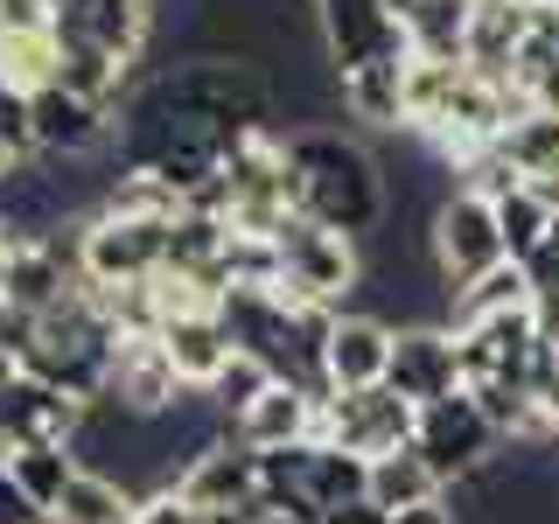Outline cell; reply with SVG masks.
Returning <instances> with one entry per match:
<instances>
[{
  "instance_id": "cell-4",
  "label": "cell",
  "mask_w": 559,
  "mask_h": 524,
  "mask_svg": "<svg viewBox=\"0 0 559 524\" xmlns=\"http://www.w3.org/2000/svg\"><path fill=\"white\" fill-rule=\"evenodd\" d=\"M433 266H441L448 294H462V287H476V279H489L497 266H511L503 231H497V203L468 196V189H448V196L433 203Z\"/></svg>"
},
{
  "instance_id": "cell-2",
  "label": "cell",
  "mask_w": 559,
  "mask_h": 524,
  "mask_svg": "<svg viewBox=\"0 0 559 524\" xmlns=\"http://www.w3.org/2000/svg\"><path fill=\"white\" fill-rule=\"evenodd\" d=\"M357 245H349L343 231H322L314 217H294L287 231H280V301H294V308H336L357 294Z\"/></svg>"
},
{
  "instance_id": "cell-9",
  "label": "cell",
  "mask_w": 559,
  "mask_h": 524,
  "mask_svg": "<svg viewBox=\"0 0 559 524\" xmlns=\"http://www.w3.org/2000/svg\"><path fill=\"white\" fill-rule=\"evenodd\" d=\"M98 406H119V413H133V419H162V413L182 406V378H175L162 336H119Z\"/></svg>"
},
{
  "instance_id": "cell-24",
  "label": "cell",
  "mask_w": 559,
  "mask_h": 524,
  "mask_svg": "<svg viewBox=\"0 0 559 524\" xmlns=\"http://www.w3.org/2000/svg\"><path fill=\"white\" fill-rule=\"evenodd\" d=\"M0 140H8V147H28V98L14 92L8 78H0ZM35 154V147H28Z\"/></svg>"
},
{
  "instance_id": "cell-16",
  "label": "cell",
  "mask_w": 559,
  "mask_h": 524,
  "mask_svg": "<svg viewBox=\"0 0 559 524\" xmlns=\"http://www.w3.org/2000/svg\"><path fill=\"white\" fill-rule=\"evenodd\" d=\"M433 497H448V483L427 468L419 448H399V454H378V462H371V511L378 517H399V511L433 503Z\"/></svg>"
},
{
  "instance_id": "cell-19",
  "label": "cell",
  "mask_w": 559,
  "mask_h": 524,
  "mask_svg": "<svg viewBox=\"0 0 559 524\" xmlns=\"http://www.w3.org/2000/svg\"><path fill=\"white\" fill-rule=\"evenodd\" d=\"M552 224H559V210L538 196L532 182L511 189V196L497 203V231H503V252H511V266H532L538 252L552 245Z\"/></svg>"
},
{
  "instance_id": "cell-25",
  "label": "cell",
  "mask_w": 559,
  "mask_h": 524,
  "mask_svg": "<svg viewBox=\"0 0 559 524\" xmlns=\"http://www.w3.org/2000/svg\"><path fill=\"white\" fill-rule=\"evenodd\" d=\"M43 517H49V511H43V503H35V497H28V489H22V483H14V476H8V468H0V524H43Z\"/></svg>"
},
{
  "instance_id": "cell-5",
  "label": "cell",
  "mask_w": 559,
  "mask_h": 524,
  "mask_svg": "<svg viewBox=\"0 0 559 524\" xmlns=\"http://www.w3.org/2000/svg\"><path fill=\"white\" fill-rule=\"evenodd\" d=\"M175 224H133V217H78V273L92 287H140L168 266Z\"/></svg>"
},
{
  "instance_id": "cell-6",
  "label": "cell",
  "mask_w": 559,
  "mask_h": 524,
  "mask_svg": "<svg viewBox=\"0 0 559 524\" xmlns=\"http://www.w3.org/2000/svg\"><path fill=\"white\" fill-rule=\"evenodd\" d=\"M322 35H329V57H336V78L413 57L406 22L392 14V0H322Z\"/></svg>"
},
{
  "instance_id": "cell-31",
  "label": "cell",
  "mask_w": 559,
  "mask_h": 524,
  "mask_svg": "<svg viewBox=\"0 0 559 524\" xmlns=\"http://www.w3.org/2000/svg\"><path fill=\"white\" fill-rule=\"evenodd\" d=\"M266 524H294V517H280V511H266Z\"/></svg>"
},
{
  "instance_id": "cell-11",
  "label": "cell",
  "mask_w": 559,
  "mask_h": 524,
  "mask_svg": "<svg viewBox=\"0 0 559 524\" xmlns=\"http://www.w3.org/2000/svg\"><path fill=\"white\" fill-rule=\"evenodd\" d=\"M392 336L399 329L378 314H336L322 343V384L329 392H378L392 378Z\"/></svg>"
},
{
  "instance_id": "cell-32",
  "label": "cell",
  "mask_w": 559,
  "mask_h": 524,
  "mask_svg": "<svg viewBox=\"0 0 559 524\" xmlns=\"http://www.w3.org/2000/svg\"><path fill=\"white\" fill-rule=\"evenodd\" d=\"M0 238H8V231H0Z\"/></svg>"
},
{
  "instance_id": "cell-30",
  "label": "cell",
  "mask_w": 559,
  "mask_h": 524,
  "mask_svg": "<svg viewBox=\"0 0 559 524\" xmlns=\"http://www.w3.org/2000/svg\"><path fill=\"white\" fill-rule=\"evenodd\" d=\"M524 8H552V14H559V0H524Z\"/></svg>"
},
{
  "instance_id": "cell-1",
  "label": "cell",
  "mask_w": 559,
  "mask_h": 524,
  "mask_svg": "<svg viewBox=\"0 0 559 524\" xmlns=\"http://www.w3.org/2000/svg\"><path fill=\"white\" fill-rule=\"evenodd\" d=\"M287 154L294 175H301V217H314L322 231L357 238L392 210V189H384L371 147H357V140L314 127V133H287Z\"/></svg>"
},
{
  "instance_id": "cell-17",
  "label": "cell",
  "mask_w": 559,
  "mask_h": 524,
  "mask_svg": "<svg viewBox=\"0 0 559 524\" xmlns=\"http://www.w3.org/2000/svg\"><path fill=\"white\" fill-rule=\"evenodd\" d=\"M468 63H448V57H406V127L419 133H441L448 127V105L462 92Z\"/></svg>"
},
{
  "instance_id": "cell-7",
  "label": "cell",
  "mask_w": 559,
  "mask_h": 524,
  "mask_svg": "<svg viewBox=\"0 0 559 524\" xmlns=\"http://www.w3.org/2000/svg\"><path fill=\"white\" fill-rule=\"evenodd\" d=\"M413 448L427 454V468L454 489V483H468V476L489 462V448H497V427L483 419V406H476L468 392H454V398H441V406H419Z\"/></svg>"
},
{
  "instance_id": "cell-8",
  "label": "cell",
  "mask_w": 559,
  "mask_h": 524,
  "mask_svg": "<svg viewBox=\"0 0 559 524\" xmlns=\"http://www.w3.org/2000/svg\"><path fill=\"white\" fill-rule=\"evenodd\" d=\"M112 133H119V119L92 98L63 92V84H49V92L28 98V147L49 154V162H84V154L112 147Z\"/></svg>"
},
{
  "instance_id": "cell-26",
  "label": "cell",
  "mask_w": 559,
  "mask_h": 524,
  "mask_svg": "<svg viewBox=\"0 0 559 524\" xmlns=\"http://www.w3.org/2000/svg\"><path fill=\"white\" fill-rule=\"evenodd\" d=\"M133 524H197V511H189L182 497H175V489H147V497H140V517Z\"/></svg>"
},
{
  "instance_id": "cell-3",
  "label": "cell",
  "mask_w": 559,
  "mask_h": 524,
  "mask_svg": "<svg viewBox=\"0 0 559 524\" xmlns=\"http://www.w3.org/2000/svg\"><path fill=\"white\" fill-rule=\"evenodd\" d=\"M413 433H419V406H406L392 384H378V392H329L322 413H314V448H343V454H364V462L413 448Z\"/></svg>"
},
{
  "instance_id": "cell-29",
  "label": "cell",
  "mask_w": 559,
  "mask_h": 524,
  "mask_svg": "<svg viewBox=\"0 0 559 524\" xmlns=\"http://www.w3.org/2000/svg\"><path fill=\"white\" fill-rule=\"evenodd\" d=\"M8 266H14V238H0V294H8Z\"/></svg>"
},
{
  "instance_id": "cell-27",
  "label": "cell",
  "mask_w": 559,
  "mask_h": 524,
  "mask_svg": "<svg viewBox=\"0 0 559 524\" xmlns=\"http://www.w3.org/2000/svg\"><path fill=\"white\" fill-rule=\"evenodd\" d=\"M384 524H462V517H454L448 497H433V503H413V511H399V517H384Z\"/></svg>"
},
{
  "instance_id": "cell-14",
  "label": "cell",
  "mask_w": 559,
  "mask_h": 524,
  "mask_svg": "<svg viewBox=\"0 0 559 524\" xmlns=\"http://www.w3.org/2000/svg\"><path fill=\"white\" fill-rule=\"evenodd\" d=\"M524 35H532V8L524 0H476L468 8V70L476 78H511V63H518V49H524Z\"/></svg>"
},
{
  "instance_id": "cell-21",
  "label": "cell",
  "mask_w": 559,
  "mask_h": 524,
  "mask_svg": "<svg viewBox=\"0 0 559 524\" xmlns=\"http://www.w3.org/2000/svg\"><path fill=\"white\" fill-rule=\"evenodd\" d=\"M497 154L524 175V182H546V175H559V112H532V105H524L511 127H503Z\"/></svg>"
},
{
  "instance_id": "cell-15",
  "label": "cell",
  "mask_w": 559,
  "mask_h": 524,
  "mask_svg": "<svg viewBox=\"0 0 559 524\" xmlns=\"http://www.w3.org/2000/svg\"><path fill=\"white\" fill-rule=\"evenodd\" d=\"M162 349H168L175 378H182V392H210V384H217V371L238 357L224 314H182V322H168V329H162Z\"/></svg>"
},
{
  "instance_id": "cell-10",
  "label": "cell",
  "mask_w": 559,
  "mask_h": 524,
  "mask_svg": "<svg viewBox=\"0 0 559 524\" xmlns=\"http://www.w3.org/2000/svg\"><path fill=\"white\" fill-rule=\"evenodd\" d=\"M392 384L406 406H441V398L462 392V343L454 329H399L392 336Z\"/></svg>"
},
{
  "instance_id": "cell-20",
  "label": "cell",
  "mask_w": 559,
  "mask_h": 524,
  "mask_svg": "<svg viewBox=\"0 0 559 524\" xmlns=\"http://www.w3.org/2000/svg\"><path fill=\"white\" fill-rule=\"evenodd\" d=\"M78 468L84 462H78V448H70V441H35V448H14L8 454V476L22 483L43 511H57V503H63V489L78 483Z\"/></svg>"
},
{
  "instance_id": "cell-23",
  "label": "cell",
  "mask_w": 559,
  "mask_h": 524,
  "mask_svg": "<svg viewBox=\"0 0 559 524\" xmlns=\"http://www.w3.org/2000/svg\"><path fill=\"white\" fill-rule=\"evenodd\" d=\"M266 384H280V378H273V371H266L259 357H245V349H238V357H231V364L217 371V384H210L203 398H210V413H217L224 427H238V419L252 413L259 398H266Z\"/></svg>"
},
{
  "instance_id": "cell-18",
  "label": "cell",
  "mask_w": 559,
  "mask_h": 524,
  "mask_svg": "<svg viewBox=\"0 0 559 524\" xmlns=\"http://www.w3.org/2000/svg\"><path fill=\"white\" fill-rule=\"evenodd\" d=\"M57 524H133L140 497L119 476H98V468H78V483L63 489V503L49 511Z\"/></svg>"
},
{
  "instance_id": "cell-12",
  "label": "cell",
  "mask_w": 559,
  "mask_h": 524,
  "mask_svg": "<svg viewBox=\"0 0 559 524\" xmlns=\"http://www.w3.org/2000/svg\"><path fill=\"white\" fill-rule=\"evenodd\" d=\"M175 497L189 503V511H238V503H259V454L245 441H210L197 462L175 476Z\"/></svg>"
},
{
  "instance_id": "cell-28",
  "label": "cell",
  "mask_w": 559,
  "mask_h": 524,
  "mask_svg": "<svg viewBox=\"0 0 559 524\" xmlns=\"http://www.w3.org/2000/svg\"><path fill=\"white\" fill-rule=\"evenodd\" d=\"M14 378H22V364H14L8 349H0V398H8V384H14Z\"/></svg>"
},
{
  "instance_id": "cell-13",
  "label": "cell",
  "mask_w": 559,
  "mask_h": 524,
  "mask_svg": "<svg viewBox=\"0 0 559 524\" xmlns=\"http://www.w3.org/2000/svg\"><path fill=\"white\" fill-rule=\"evenodd\" d=\"M314 413H322V392H308V384H266V398H259L252 413L231 427V441H245L252 454H273V448H301L314 441Z\"/></svg>"
},
{
  "instance_id": "cell-22",
  "label": "cell",
  "mask_w": 559,
  "mask_h": 524,
  "mask_svg": "<svg viewBox=\"0 0 559 524\" xmlns=\"http://www.w3.org/2000/svg\"><path fill=\"white\" fill-rule=\"evenodd\" d=\"M518 308H532V279H524V266H497L489 279H476V287L448 294V322L454 329H476V322H489V314H518Z\"/></svg>"
}]
</instances>
